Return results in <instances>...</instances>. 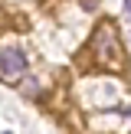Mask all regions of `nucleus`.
Masks as SVG:
<instances>
[{
	"mask_svg": "<svg viewBox=\"0 0 131 134\" xmlns=\"http://www.w3.org/2000/svg\"><path fill=\"white\" fill-rule=\"evenodd\" d=\"M26 75V56L20 49H3L0 52V79L3 82H20Z\"/></svg>",
	"mask_w": 131,
	"mask_h": 134,
	"instance_id": "1",
	"label": "nucleus"
},
{
	"mask_svg": "<svg viewBox=\"0 0 131 134\" xmlns=\"http://www.w3.org/2000/svg\"><path fill=\"white\" fill-rule=\"evenodd\" d=\"M124 10H128V16H131V0H124Z\"/></svg>",
	"mask_w": 131,
	"mask_h": 134,
	"instance_id": "2",
	"label": "nucleus"
}]
</instances>
